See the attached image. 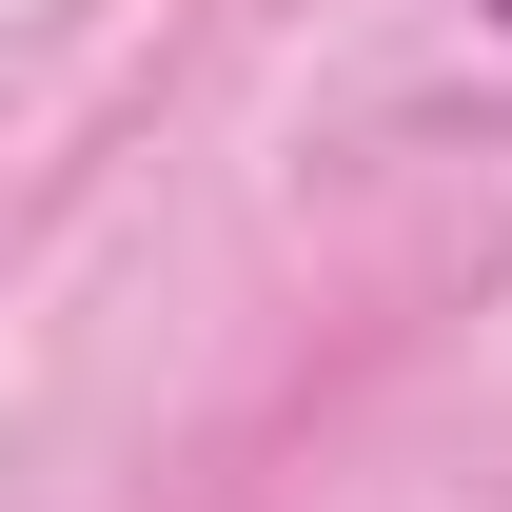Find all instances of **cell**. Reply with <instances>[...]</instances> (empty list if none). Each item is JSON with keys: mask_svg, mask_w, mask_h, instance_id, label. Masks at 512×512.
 Instances as JSON below:
<instances>
[{"mask_svg": "<svg viewBox=\"0 0 512 512\" xmlns=\"http://www.w3.org/2000/svg\"><path fill=\"white\" fill-rule=\"evenodd\" d=\"M493 20H512V0H493Z\"/></svg>", "mask_w": 512, "mask_h": 512, "instance_id": "6da1fadb", "label": "cell"}]
</instances>
